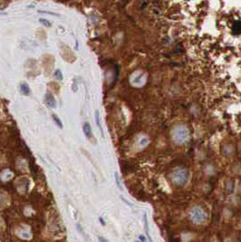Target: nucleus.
Instances as JSON below:
<instances>
[{
  "instance_id": "0eeeda50",
  "label": "nucleus",
  "mask_w": 241,
  "mask_h": 242,
  "mask_svg": "<svg viewBox=\"0 0 241 242\" xmlns=\"http://www.w3.org/2000/svg\"><path fill=\"white\" fill-rule=\"evenodd\" d=\"M233 187H234V185H233V181L232 180H228L227 181V183H226V189L228 190V192H232V190H233Z\"/></svg>"
},
{
  "instance_id": "39448f33",
  "label": "nucleus",
  "mask_w": 241,
  "mask_h": 242,
  "mask_svg": "<svg viewBox=\"0 0 241 242\" xmlns=\"http://www.w3.org/2000/svg\"><path fill=\"white\" fill-rule=\"evenodd\" d=\"M144 224H145V231H146V235L148 240L150 242H153L152 240L151 239V236H150V233H149V223H148V219H147V214L145 213L144 214Z\"/></svg>"
},
{
  "instance_id": "2eb2a0df",
  "label": "nucleus",
  "mask_w": 241,
  "mask_h": 242,
  "mask_svg": "<svg viewBox=\"0 0 241 242\" xmlns=\"http://www.w3.org/2000/svg\"><path fill=\"white\" fill-rule=\"evenodd\" d=\"M239 189H240V190H241V185H240V186H239ZM240 192H241V191H240Z\"/></svg>"
},
{
  "instance_id": "f03ea898",
  "label": "nucleus",
  "mask_w": 241,
  "mask_h": 242,
  "mask_svg": "<svg viewBox=\"0 0 241 242\" xmlns=\"http://www.w3.org/2000/svg\"><path fill=\"white\" fill-rule=\"evenodd\" d=\"M44 100H45L46 105L49 106V107H52V108H55V107H56V101H55L53 95H45Z\"/></svg>"
},
{
  "instance_id": "f257e3e1",
  "label": "nucleus",
  "mask_w": 241,
  "mask_h": 242,
  "mask_svg": "<svg viewBox=\"0 0 241 242\" xmlns=\"http://www.w3.org/2000/svg\"><path fill=\"white\" fill-rule=\"evenodd\" d=\"M191 219L193 220V221L195 222H198V223H202L204 221H206L207 219V215H206V212L203 211L201 208L199 207H197V208H194L192 211H191Z\"/></svg>"
},
{
  "instance_id": "423d86ee",
  "label": "nucleus",
  "mask_w": 241,
  "mask_h": 242,
  "mask_svg": "<svg viewBox=\"0 0 241 242\" xmlns=\"http://www.w3.org/2000/svg\"><path fill=\"white\" fill-rule=\"evenodd\" d=\"M21 92L25 95H28L30 94V89L26 84H21Z\"/></svg>"
},
{
  "instance_id": "6e6552de",
  "label": "nucleus",
  "mask_w": 241,
  "mask_h": 242,
  "mask_svg": "<svg viewBox=\"0 0 241 242\" xmlns=\"http://www.w3.org/2000/svg\"><path fill=\"white\" fill-rule=\"evenodd\" d=\"M53 121L55 122V123H56V124H57L58 126L60 127L61 129L63 128V123H62L61 120H60V119H59V118H58L57 116L55 115V114H53Z\"/></svg>"
},
{
  "instance_id": "9d476101",
  "label": "nucleus",
  "mask_w": 241,
  "mask_h": 242,
  "mask_svg": "<svg viewBox=\"0 0 241 242\" xmlns=\"http://www.w3.org/2000/svg\"><path fill=\"white\" fill-rule=\"evenodd\" d=\"M114 175H115V180H116V184H117V186H118V188L120 189H122V187H121V182H120V179H119V176H118V174L117 173H114Z\"/></svg>"
},
{
  "instance_id": "f8f14e48",
  "label": "nucleus",
  "mask_w": 241,
  "mask_h": 242,
  "mask_svg": "<svg viewBox=\"0 0 241 242\" xmlns=\"http://www.w3.org/2000/svg\"><path fill=\"white\" fill-rule=\"evenodd\" d=\"M99 239V240H100V242H108L106 240H105L104 238H102V237H99L98 238Z\"/></svg>"
},
{
  "instance_id": "20e7f679",
  "label": "nucleus",
  "mask_w": 241,
  "mask_h": 242,
  "mask_svg": "<svg viewBox=\"0 0 241 242\" xmlns=\"http://www.w3.org/2000/svg\"><path fill=\"white\" fill-rule=\"evenodd\" d=\"M95 121H96V124L99 128L102 135L104 137V131H103V128H102V125H101V123H100V114H99V111H96L95 112Z\"/></svg>"
},
{
  "instance_id": "1a4fd4ad",
  "label": "nucleus",
  "mask_w": 241,
  "mask_h": 242,
  "mask_svg": "<svg viewBox=\"0 0 241 242\" xmlns=\"http://www.w3.org/2000/svg\"><path fill=\"white\" fill-rule=\"evenodd\" d=\"M54 77L56 79H58L59 81H62L63 80V74H62V72L60 70H57L54 74Z\"/></svg>"
},
{
  "instance_id": "ddd939ff",
  "label": "nucleus",
  "mask_w": 241,
  "mask_h": 242,
  "mask_svg": "<svg viewBox=\"0 0 241 242\" xmlns=\"http://www.w3.org/2000/svg\"><path fill=\"white\" fill-rule=\"evenodd\" d=\"M140 240H141V242H145V241H146V239H145L144 237H142V236H141V237H140Z\"/></svg>"
},
{
  "instance_id": "7ed1b4c3",
  "label": "nucleus",
  "mask_w": 241,
  "mask_h": 242,
  "mask_svg": "<svg viewBox=\"0 0 241 242\" xmlns=\"http://www.w3.org/2000/svg\"><path fill=\"white\" fill-rule=\"evenodd\" d=\"M83 130H84V135L86 136V138L88 139H91L93 134H92V129H91V126L88 123H84V127H83Z\"/></svg>"
},
{
  "instance_id": "4468645a",
  "label": "nucleus",
  "mask_w": 241,
  "mask_h": 242,
  "mask_svg": "<svg viewBox=\"0 0 241 242\" xmlns=\"http://www.w3.org/2000/svg\"><path fill=\"white\" fill-rule=\"evenodd\" d=\"M100 222L103 224V225H105V223H104V220L102 219V218H100Z\"/></svg>"
},
{
  "instance_id": "9b49d317",
  "label": "nucleus",
  "mask_w": 241,
  "mask_h": 242,
  "mask_svg": "<svg viewBox=\"0 0 241 242\" xmlns=\"http://www.w3.org/2000/svg\"><path fill=\"white\" fill-rule=\"evenodd\" d=\"M40 21H41V23H42V24L45 25V26H51V24H50V23H48V21H47L46 19H40Z\"/></svg>"
}]
</instances>
